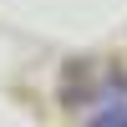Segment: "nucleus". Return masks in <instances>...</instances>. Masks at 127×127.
Returning <instances> with one entry per match:
<instances>
[{"instance_id": "1", "label": "nucleus", "mask_w": 127, "mask_h": 127, "mask_svg": "<svg viewBox=\"0 0 127 127\" xmlns=\"http://www.w3.org/2000/svg\"><path fill=\"white\" fill-rule=\"evenodd\" d=\"M87 127H127V97H112V102H102V107L87 117Z\"/></svg>"}]
</instances>
